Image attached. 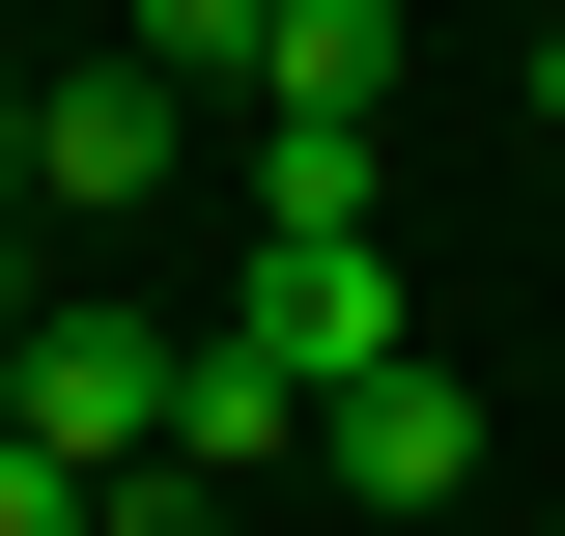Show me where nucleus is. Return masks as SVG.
I'll return each instance as SVG.
<instances>
[{"mask_svg":"<svg viewBox=\"0 0 565 536\" xmlns=\"http://www.w3.org/2000/svg\"><path fill=\"white\" fill-rule=\"evenodd\" d=\"M170 367H199L170 311H57V282H29V339H0V424H29V452H85V480H141V452H170Z\"/></svg>","mask_w":565,"mask_h":536,"instance_id":"1","label":"nucleus"},{"mask_svg":"<svg viewBox=\"0 0 565 536\" xmlns=\"http://www.w3.org/2000/svg\"><path fill=\"white\" fill-rule=\"evenodd\" d=\"M311 480H340L367 536H424V508H481V396H452V367H340V396H311Z\"/></svg>","mask_w":565,"mask_h":536,"instance_id":"2","label":"nucleus"},{"mask_svg":"<svg viewBox=\"0 0 565 536\" xmlns=\"http://www.w3.org/2000/svg\"><path fill=\"white\" fill-rule=\"evenodd\" d=\"M170 114H199V85H170V57H29V226H141V199H170Z\"/></svg>","mask_w":565,"mask_h":536,"instance_id":"3","label":"nucleus"},{"mask_svg":"<svg viewBox=\"0 0 565 536\" xmlns=\"http://www.w3.org/2000/svg\"><path fill=\"white\" fill-rule=\"evenodd\" d=\"M226 339H282V367L340 396V367H396V255H367V226H255V282H226Z\"/></svg>","mask_w":565,"mask_h":536,"instance_id":"4","label":"nucleus"},{"mask_svg":"<svg viewBox=\"0 0 565 536\" xmlns=\"http://www.w3.org/2000/svg\"><path fill=\"white\" fill-rule=\"evenodd\" d=\"M282 452H311V367L199 311V367H170V480H282Z\"/></svg>","mask_w":565,"mask_h":536,"instance_id":"5","label":"nucleus"},{"mask_svg":"<svg viewBox=\"0 0 565 536\" xmlns=\"http://www.w3.org/2000/svg\"><path fill=\"white\" fill-rule=\"evenodd\" d=\"M367 85H396V0H282L255 29V114H367Z\"/></svg>","mask_w":565,"mask_h":536,"instance_id":"6","label":"nucleus"},{"mask_svg":"<svg viewBox=\"0 0 565 536\" xmlns=\"http://www.w3.org/2000/svg\"><path fill=\"white\" fill-rule=\"evenodd\" d=\"M255 226H367V114H255Z\"/></svg>","mask_w":565,"mask_h":536,"instance_id":"7","label":"nucleus"},{"mask_svg":"<svg viewBox=\"0 0 565 536\" xmlns=\"http://www.w3.org/2000/svg\"><path fill=\"white\" fill-rule=\"evenodd\" d=\"M255 29H282V0H141V57H170V85H255Z\"/></svg>","mask_w":565,"mask_h":536,"instance_id":"8","label":"nucleus"},{"mask_svg":"<svg viewBox=\"0 0 565 536\" xmlns=\"http://www.w3.org/2000/svg\"><path fill=\"white\" fill-rule=\"evenodd\" d=\"M0 536H114V480H85V452H29V424H0Z\"/></svg>","mask_w":565,"mask_h":536,"instance_id":"9","label":"nucleus"},{"mask_svg":"<svg viewBox=\"0 0 565 536\" xmlns=\"http://www.w3.org/2000/svg\"><path fill=\"white\" fill-rule=\"evenodd\" d=\"M0 199H29V57H0Z\"/></svg>","mask_w":565,"mask_h":536,"instance_id":"10","label":"nucleus"},{"mask_svg":"<svg viewBox=\"0 0 565 536\" xmlns=\"http://www.w3.org/2000/svg\"><path fill=\"white\" fill-rule=\"evenodd\" d=\"M537 141H565V0H537Z\"/></svg>","mask_w":565,"mask_h":536,"instance_id":"11","label":"nucleus"}]
</instances>
